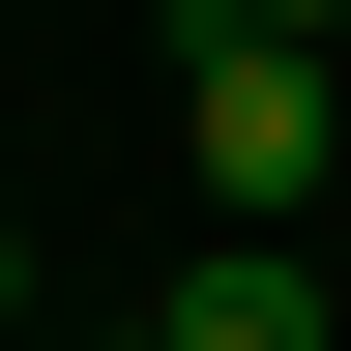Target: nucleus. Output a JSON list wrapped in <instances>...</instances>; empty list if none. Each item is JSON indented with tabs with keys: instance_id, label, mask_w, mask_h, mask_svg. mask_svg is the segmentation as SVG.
Here are the masks:
<instances>
[{
	"instance_id": "f257e3e1",
	"label": "nucleus",
	"mask_w": 351,
	"mask_h": 351,
	"mask_svg": "<svg viewBox=\"0 0 351 351\" xmlns=\"http://www.w3.org/2000/svg\"><path fill=\"white\" fill-rule=\"evenodd\" d=\"M176 147H205V205H293V176H322V29H176Z\"/></svg>"
},
{
	"instance_id": "f03ea898",
	"label": "nucleus",
	"mask_w": 351,
	"mask_h": 351,
	"mask_svg": "<svg viewBox=\"0 0 351 351\" xmlns=\"http://www.w3.org/2000/svg\"><path fill=\"white\" fill-rule=\"evenodd\" d=\"M147 351H322V263H293V234H205V263H176V322Z\"/></svg>"
},
{
	"instance_id": "7ed1b4c3",
	"label": "nucleus",
	"mask_w": 351,
	"mask_h": 351,
	"mask_svg": "<svg viewBox=\"0 0 351 351\" xmlns=\"http://www.w3.org/2000/svg\"><path fill=\"white\" fill-rule=\"evenodd\" d=\"M176 29H351V0H176Z\"/></svg>"
},
{
	"instance_id": "20e7f679",
	"label": "nucleus",
	"mask_w": 351,
	"mask_h": 351,
	"mask_svg": "<svg viewBox=\"0 0 351 351\" xmlns=\"http://www.w3.org/2000/svg\"><path fill=\"white\" fill-rule=\"evenodd\" d=\"M0 322H29V234H0Z\"/></svg>"
}]
</instances>
